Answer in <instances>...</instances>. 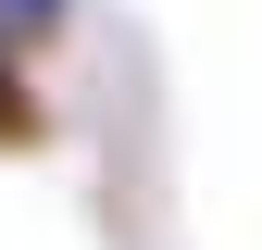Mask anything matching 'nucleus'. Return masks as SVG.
<instances>
[{"instance_id":"1","label":"nucleus","mask_w":262,"mask_h":250,"mask_svg":"<svg viewBox=\"0 0 262 250\" xmlns=\"http://www.w3.org/2000/svg\"><path fill=\"white\" fill-rule=\"evenodd\" d=\"M13 13H50V0H13Z\"/></svg>"}]
</instances>
